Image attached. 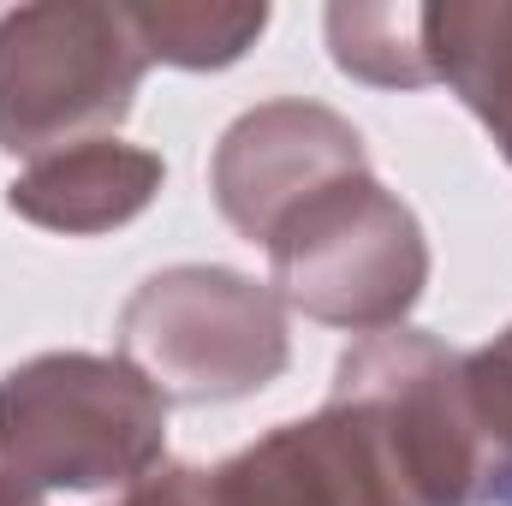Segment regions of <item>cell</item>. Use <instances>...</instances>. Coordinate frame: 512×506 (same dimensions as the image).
Returning a JSON list of instances; mask_svg holds the SVG:
<instances>
[{
    "instance_id": "obj_1",
    "label": "cell",
    "mask_w": 512,
    "mask_h": 506,
    "mask_svg": "<svg viewBox=\"0 0 512 506\" xmlns=\"http://www.w3.org/2000/svg\"><path fill=\"white\" fill-rule=\"evenodd\" d=\"M114 506H512L465 352L417 328L346 346L322 411L221 465H161Z\"/></svg>"
},
{
    "instance_id": "obj_2",
    "label": "cell",
    "mask_w": 512,
    "mask_h": 506,
    "mask_svg": "<svg viewBox=\"0 0 512 506\" xmlns=\"http://www.w3.org/2000/svg\"><path fill=\"white\" fill-rule=\"evenodd\" d=\"M167 465V399L126 358L42 352L0 376V477L24 495L131 489Z\"/></svg>"
},
{
    "instance_id": "obj_3",
    "label": "cell",
    "mask_w": 512,
    "mask_h": 506,
    "mask_svg": "<svg viewBox=\"0 0 512 506\" xmlns=\"http://www.w3.org/2000/svg\"><path fill=\"white\" fill-rule=\"evenodd\" d=\"M120 358L167 405L251 399L292 364L286 304L239 268L179 262L126 298Z\"/></svg>"
},
{
    "instance_id": "obj_4",
    "label": "cell",
    "mask_w": 512,
    "mask_h": 506,
    "mask_svg": "<svg viewBox=\"0 0 512 506\" xmlns=\"http://www.w3.org/2000/svg\"><path fill=\"white\" fill-rule=\"evenodd\" d=\"M149 54L126 6H18L0 18V149L42 161L126 126Z\"/></svg>"
},
{
    "instance_id": "obj_5",
    "label": "cell",
    "mask_w": 512,
    "mask_h": 506,
    "mask_svg": "<svg viewBox=\"0 0 512 506\" xmlns=\"http://www.w3.org/2000/svg\"><path fill=\"white\" fill-rule=\"evenodd\" d=\"M262 251L286 310L352 334L399 328L429 286V239L376 173L310 197Z\"/></svg>"
},
{
    "instance_id": "obj_6",
    "label": "cell",
    "mask_w": 512,
    "mask_h": 506,
    "mask_svg": "<svg viewBox=\"0 0 512 506\" xmlns=\"http://www.w3.org/2000/svg\"><path fill=\"white\" fill-rule=\"evenodd\" d=\"M358 173H370V161H364V137L352 120H340L322 102L280 96L227 126V137L215 143L209 185H215L221 215L251 245H268L310 197Z\"/></svg>"
},
{
    "instance_id": "obj_7",
    "label": "cell",
    "mask_w": 512,
    "mask_h": 506,
    "mask_svg": "<svg viewBox=\"0 0 512 506\" xmlns=\"http://www.w3.org/2000/svg\"><path fill=\"white\" fill-rule=\"evenodd\" d=\"M161 179H167L161 155L120 143V137H102V143L30 161L6 185V209L24 215L30 227L90 239V233H114V227L137 221L155 203Z\"/></svg>"
},
{
    "instance_id": "obj_8",
    "label": "cell",
    "mask_w": 512,
    "mask_h": 506,
    "mask_svg": "<svg viewBox=\"0 0 512 506\" xmlns=\"http://www.w3.org/2000/svg\"><path fill=\"white\" fill-rule=\"evenodd\" d=\"M423 42L435 84H447L512 161V0L423 6Z\"/></svg>"
},
{
    "instance_id": "obj_9",
    "label": "cell",
    "mask_w": 512,
    "mask_h": 506,
    "mask_svg": "<svg viewBox=\"0 0 512 506\" xmlns=\"http://www.w3.org/2000/svg\"><path fill=\"white\" fill-rule=\"evenodd\" d=\"M131 30L149 60L185 66V72H221L245 60L256 36L268 30V6H203V0H161V6H126Z\"/></svg>"
},
{
    "instance_id": "obj_10",
    "label": "cell",
    "mask_w": 512,
    "mask_h": 506,
    "mask_svg": "<svg viewBox=\"0 0 512 506\" xmlns=\"http://www.w3.org/2000/svg\"><path fill=\"white\" fill-rule=\"evenodd\" d=\"M334 66L376 90H423L435 84L423 6H334L328 12Z\"/></svg>"
},
{
    "instance_id": "obj_11",
    "label": "cell",
    "mask_w": 512,
    "mask_h": 506,
    "mask_svg": "<svg viewBox=\"0 0 512 506\" xmlns=\"http://www.w3.org/2000/svg\"><path fill=\"white\" fill-rule=\"evenodd\" d=\"M465 376H471V393H477V411H483V429L495 441V459L512 483V328L495 334L489 346L465 352Z\"/></svg>"
},
{
    "instance_id": "obj_12",
    "label": "cell",
    "mask_w": 512,
    "mask_h": 506,
    "mask_svg": "<svg viewBox=\"0 0 512 506\" xmlns=\"http://www.w3.org/2000/svg\"><path fill=\"white\" fill-rule=\"evenodd\" d=\"M0 506H36V495H24L18 483H6V477H0Z\"/></svg>"
}]
</instances>
